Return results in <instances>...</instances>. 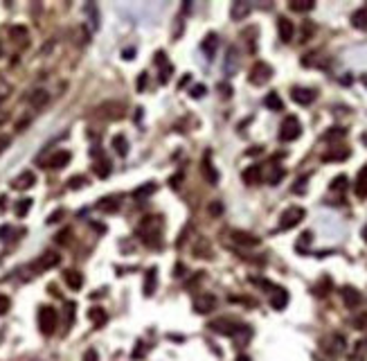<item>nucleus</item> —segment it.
<instances>
[{
	"mask_svg": "<svg viewBox=\"0 0 367 361\" xmlns=\"http://www.w3.org/2000/svg\"><path fill=\"white\" fill-rule=\"evenodd\" d=\"M284 167H280V165H270V174H268V183L270 185H277L282 179H284Z\"/></svg>",
	"mask_w": 367,
	"mask_h": 361,
	"instance_id": "nucleus-28",
	"label": "nucleus"
},
{
	"mask_svg": "<svg viewBox=\"0 0 367 361\" xmlns=\"http://www.w3.org/2000/svg\"><path fill=\"white\" fill-rule=\"evenodd\" d=\"M156 285H158V269L151 267L144 275V296H153L156 292Z\"/></svg>",
	"mask_w": 367,
	"mask_h": 361,
	"instance_id": "nucleus-18",
	"label": "nucleus"
},
{
	"mask_svg": "<svg viewBox=\"0 0 367 361\" xmlns=\"http://www.w3.org/2000/svg\"><path fill=\"white\" fill-rule=\"evenodd\" d=\"M59 262H61V257H59L57 253H52V250H47V253H43V255L32 264V269H34V271H47V269L57 267Z\"/></svg>",
	"mask_w": 367,
	"mask_h": 361,
	"instance_id": "nucleus-7",
	"label": "nucleus"
},
{
	"mask_svg": "<svg viewBox=\"0 0 367 361\" xmlns=\"http://www.w3.org/2000/svg\"><path fill=\"white\" fill-rule=\"evenodd\" d=\"M57 323H59V314L54 307H41L39 309V327H41L43 334H52L57 330Z\"/></svg>",
	"mask_w": 367,
	"mask_h": 361,
	"instance_id": "nucleus-4",
	"label": "nucleus"
},
{
	"mask_svg": "<svg viewBox=\"0 0 367 361\" xmlns=\"http://www.w3.org/2000/svg\"><path fill=\"white\" fill-rule=\"evenodd\" d=\"M68 235H70V230H63V233H59V235H57V242H59V244H65V242H68Z\"/></svg>",
	"mask_w": 367,
	"mask_h": 361,
	"instance_id": "nucleus-49",
	"label": "nucleus"
},
{
	"mask_svg": "<svg viewBox=\"0 0 367 361\" xmlns=\"http://www.w3.org/2000/svg\"><path fill=\"white\" fill-rule=\"evenodd\" d=\"M133 54H135V50H133V47H128V50H124V59H133Z\"/></svg>",
	"mask_w": 367,
	"mask_h": 361,
	"instance_id": "nucleus-55",
	"label": "nucleus"
},
{
	"mask_svg": "<svg viewBox=\"0 0 367 361\" xmlns=\"http://www.w3.org/2000/svg\"><path fill=\"white\" fill-rule=\"evenodd\" d=\"M113 149H115L120 156H126V154H128V142H126V138H124L122 134L113 138Z\"/></svg>",
	"mask_w": 367,
	"mask_h": 361,
	"instance_id": "nucleus-27",
	"label": "nucleus"
},
{
	"mask_svg": "<svg viewBox=\"0 0 367 361\" xmlns=\"http://www.w3.org/2000/svg\"><path fill=\"white\" fill-rule=\"evenodd\" d=\"M34 180H36V176L32 174V172H23L20 176H16V179H14L12 185L16 187V190H27V187L34 185Z\"/></svg>",
	"mask_w": 367,
	"mask_h": 361,
	"instance_id": "nucleus-22",
	"label": "nucleus"
},
{
	"mask_svg": "<svg viewBox=\"0 0 367 361\" xmlns=\"http://www.w3.org/2000/svg\"><path fill=\"white\" fill-rule=\"evenodd\" d=\"M227 57H230V59H225V72H227V75H232L234 68H237V50L230 47V50H227Z\"/></svg>",
	"mask_w": 367,
	"mask_h": 361,
	"instance_id": "nucleus-32",
	"label": "nucleus"
},
{
	"mask_svg": "<svg viewBox=\"0 0 367 361\" xmlns=\"http://www.w3.org/2000/svg\"><path fill=\"white\" fill-rule=\"evenodd\" d=\"M351 25H354L356 29H363V32L367 29V5H363L361 9H356V12L351 14Z\"/></svg>",
	"mask_w": 367,
	"mask_h": 361,
	"instance_id": "nucleus-20",
	"label": "nucleus"
},
{
	"mask_svg": "<svg viewBox=\"0 0 367 361\" xmlns=\"http://www.w3.org/2000/svg\"><path fill=\"white\" fill-rule=\"evenodd\" d=\"M61 217H63V210H57V212H52V215H50V219H47V224H54V222H59Z\"/></svg>",
	"mask_w": 367,
	"mask_h": 361,
	"instance_id": "nucleus-47",
	"label": "nucleus"
},
{
	"mask_svg": "<svg viewBox=\"0 0 367 361\" xmlns=\"http://www.w3.org/2000/svg\"><path fill=\"white\" fill-rule=\"evenodd\" d=\"M70 158H72V154H70V152L61 149V152H57V154H52V156H50V160H47V167L61 169V167H65V165L70 163Z\"/></svg>",
	"mask_w": 367,
	"mask_h": 361,
	"instance_id": "nucleus-14",
	"label": "nucleus"
},
{
	"mask_svg": "<svg viewBox=\"0 0 367 361\" xmlns=\"http://www.w3.org/2000/svg\"><path fill=\"white\" fill-rule=\"evenodd\" d=\"M329 187H331V190H345V187H347V176H336V179H333L331 180V185H329Z\"/></svg>",
	"mask_w": 367,
	"mask_h": 361,
	"instance_id": "nucleus-39",
	"label": "nucleus"
},
{
	"mask_svg": "<svg viewBox=\"0 0 367 361\" xmlns=\"http://www.w3.org/2000/svg\"><path fill=\"white\" fill-rule=\"evenodd\" d=\"M264 104L268 106L270 111H284V102H282V97L277 93H268V95H266Z\"/></svg>",
	"mask_w": 367,
	"mask_h": 361,
	"instance_id": "nucleus-26",
	"label": "nucleus"
},
{
	"mask_svg": "<svg viewBox=\"0 0 367 361\" xmlns=\"http://www.w3.org/2000/svg\"><path fill=\"white\" fill-rule=\"evenodd\" d=\"M365 323H367V314H365V316H361V318H356V320H354V325L358 327V330H361V327H365Z\"/></svg>",
	"mask_w": 367,
	"mask_h": 361,
	"instance_id": "nucleus-52",
	"label": "nucleus"
},
{
	"mask_svg": "<svg viewBox=\"0 0 367 361\" xmlns=\"http://www.w3.org/2000/svg\"><path fill=\"white\" fill-rule=\"evenodd\" d=\"M181 180H183V174H176V176H171V179H169V185L178 187V185H181Z\"/></svg>",
	"mask_w": 367,
	"mask_h": 361,
	"instance_id": "nucleus-48",
	"label": "nucleus"
},
{
	"mask_svg": "<svg viewBox=\"0 0 367 361\" xmlns=\"http://www.w3.org/2000/svg\"><path fill=\"white\" fill-rule=\"evenodd\" d=\"M354 192L358 194L361 199L367 197V165L358 172V176H356V185H354Z\"/></svg>",
	"mask_w": 367,
	"mask_h": 361,
	"instance_id": "nucleus-19",
	"label": "nucleus"
},
{
	"mask_svg": "<svg viewBox=\"0 0 367 361\" xmlns=\"http://www.w3.org/2000/svg\"><path fill=\"white\" fill-rule=\"evenodd\" d=\"M138 345H140V348L133 350V359H138V357H144V348H142L144 343H138Z\"/></svg>",
	"mask_w": 367,
	"mask_h": 361,
	"instance_id": "nucleus-53",
	"label": "nucleus"
},
{
	"mask_svg": "<svg viewBox=\"0 0 367 361\" xmlns=\"http://www.w3.org/2000/svg\"><path fill=\"white\" fill-rule=\"evenodd\" d=\"M176 278H183V275H185V267H183V264L181 262H178V264H176Z\"/></svg>",
	"mask_w": 367,
	"mask_h": 361,
	"instance_id": "nucleus-54",
	"label": "nucleus"
},
{
	"mask_svg": "<svg viewBox=\"0 0 367 361\" xmlns=\"http://www.w3.org/2000/svg\"><path fill=\"white\" fill-rule=\"evenodd\" d=\"M0 57H2V45H0Z\"/></svg>",
	"mask_w": 367,
	"mask_h": 361,
	"instance_id": "nucleus-59",
	"label": "nucleus"
},
{
	"mask_svg": "<svg viewBox=\"0 0 367 361\" xmlns=\"http://www.w3.org/2000/svg\"><path fill=\"white\" fill-rule=\"evenodd\" d=\"M95 174H97L99 179H106V176L111 174V163H108V160H99V163L95 165Z\"/></svg>",
	"mask_w": 367,
	"mask_h": 361,
	"instance_id": "nucleus-34",
	"label": "nucleus"
},
{
	"mask_svg": "<svg viewBox=\"0 0 367 361\" xmlns=\"http://www.w3.org/2000/svg\"><path fill=\"white\" fill-rule=\"evenodd\" d=\"M9 305H12V303H9V298L0 293V316H2V314H7V309H9Z\"/></svg>",
	"mask_w": 367,
	"mask_h": 361,
	"instance_id": "nucleus-43",
	"label": "nucleus"
},
{
	"mask_svg": "<svg viewBox=\"0 0 367 361\" xmlns=\"http://www.w3.org/2000/svg\"><path fill=\"white\" fill-rule=\"evenodd\" d=\"M138 235L149 248L160 246V219L158 217H144L138 226Z\"/></svg>",
	"mask_w": 367,
	"mask_h": 361,
	"instance_id": "nucleus-1",
	"label": "nucleus"
},
{
	"mask_svg": "<svg viewBox=\"0 0 367 361\" xmlns=\"http://www.w3.org/2000/svg\"><path fill=\"white\" fill-rule=\"evenodd\" d=\"M232 242H237L241 246H257L259 244V237H255L250 233H244V230H232Z\"/></svg>",
	"mask_w": 367,
	"mask_h": 361,
	"instance_id": "nucleus-17",
	"label": "nucleus"
},
{
	"mask_svg": "<svg viewBox=\"0 0 367 361\" xmlns=\"http://www.w3.org/2000/svg\"><path fill=\"white\" fill-rule=\"evenodd\" d=\"M361 82H363V84H365V88H367V72H365V75H363V77H361Z\"/></svg>",
	"mask_w": 367,
	"mask_h": 361,
	"instance_id": "nucleus-57",
	"label": "nucleus"
},
{
	"mask_svg": "<svg viewBox=\"0 0 367 361\" xmlns=\"http://www.w3.org/2000/svg\"><path fill=\"white\" fill-rule=\"evenodd\" d=\"M86 14L88 16H90V21H93V29H97V7L93 5V2H90V5H86Z\"/></svg>",
	"mask_w": 367,
	"mask_h": 361,
	"instance_id": "nucleus-40",
	"label": "nucleus"
},
{
	"mask_svg": "<svg viewBox=\"0 0 367 361\" xmlns=\"http://www.w3.org/2000/svg\"><path fill=\"white\" fill-rule=\"evenodd\" d=\"M329 289H331V278H322L320 282L315 285V293H318V296H326Z\"/></svg>",
	"mask_w": 367,
	"mask_h": 361,
	"instance_id": "nucleus-35",
	"label": "nucleus"
},
{
	"mask_svg": "<svg viewBox=\"0 0 367 361\" xmlns=\"http://www.w3.org/2000/svg\"><path fill=\"white\" fill-rule=\"evenodd\" d=\"M300 135H302V124H300V120H297L295 115H288L280 127V140L282 142H293V140H297Z\"/></svg>",
	"mask_w": 367,
	"mask_h": 361,
	"instance_id": "nucleus-2",
	"label": "nucleus"
},
{
	"mask_svg": "<svg viewBox=\"0 0 367 361\" xmlns=\"http://www.w3.org/2000/svg\"><path fill=\"white\" fill-rule=\"evenodd\" d=\"M97 208L102 210V212H115V210H120V199L117 197H106L102 199L97 203Z\"/></svg>",
	"mask_w": 367,
	"mask_h": 361,
	"instance_id": "nucleus-24",
	"label": "nucleus"
},
{
	"mask_svg": "<svg viewBox=\"0 0 367 361\" xmlns=\"http://www.w3.org/2000/svg\"><path fill=\"white\" fill-rule=\"evenodd\" d=\"M340 296H343V303L347 309H356L358 305H361V292L354 289V287H343Z\"/></svg>",
	"mask_w": 367,
	"mask_h": 361,
	"instance_id": "nucleus-9",
	"label": "nucleus"
},
{
	"mask_svg": "<svg viewBox=\"0 0 367 361\" xmlns=\"http://www.w3.org/2000/svg\"><path fill=\"white\" fill-rule=\"evenodd\" d=\"M248 14H250V5H248V2H234L232 9H230L232 21H244Z\"/></svg>",
	"mask_w": 367,
	"mask_h": 361,
	"instance_id": "nucleus-23",
	"label": "nucleus"
},
{
	"mask_svg": "<svg viewBox=\"0 0 367 361\" xmlns=\"http://www.w3.org/2000/svg\"><path fill=\"white\" fill-rule=\"evenodd\" d=\"M88 316H90V320H93L97 327H102L106 323V312L104 309H99V307H93L90 312H88Z\"/></svg>",
	"mask_w": 367,
	"mask_h": 361,
	"instance_id": "nucleus-29",
	"label": "nucleus"
},
{
	"mask_svg": "<svg viewBox=\"0 0 367 361\" xmlns=\"http://www.w3.org/2000/svg\"><path fill=\"white\" fill-rule=\"evenodd\" d=\"M83 361H99V357H97V350H86V352H83Z\"/></svg>",
	"mask_w": 367,
	"mask_h": 361,
	"instance_id": "nucleus-44",
	"label": "nucleus"
},
{
	"mask_svg": "<svg viewBox=\"0 0 367 361\" xmlns=\"http://www.w3.org/2000/svg\"><path fill=\"white\" fill-rule=\"evenodd\" d=\"M363 239H365V242H367V226L363 228Z\"/></svg>",
	"mask_w": 367,
	"mask_h": 361,
	"instance_id": "nucleus-58",
	"label": "nucleus"
},
{
	"mask_svg": "<svg viewBox=\"0 0 367 361\" xmlns=\"http://www.w3.org/2000/svg\"><path fill=\"white\" fill-rule=\"evenodd\" d=\"M214 307H216V298L212 293H203V296H198L194 300V309H196L198 314H210Z\"/></svg>",
	"mask_w": 367,
	"mask_h": 361,
	"instance_id": "nucleus-8",
	"label": "nucleus"
},
{
	"mask_svg": "<svg viewBox=\"0 0 367 361\" xmlns=\"http://www.w3.org/2000/svg\"><path fill=\"white\" fill-rule=\"evenodd\" d=\"M270 77H273V68L268 64H264V61H257L250 70V84L255 86H264V84L268 82Z\"/></svg>",
	"mask_w": 367,
	"mask_h": 361,
	"instance_id": "nucleus-5",
	"label": "nucleus"
},
{
	"mask_svg": "<svg viewBox=\"0 0 367 361\" xmlns=\"http://www.w3.org/2000/svg\"><path fill=\"white\" fill-rule=\"evenodd\" d=\"M156 192V183H144V185H140L138 190L133 192V197L135 199H146L149 194H153Z\"/></svg>",
	"mask_w": 367,
	"mask_h": 361,
	"instance_id": "nucleus-30",
	"label": "nucleus"
},
{
	"mask_svg": "<svg viewBox=\"0 0 367 361\" xmlns=\"http://www.w3.org/2000/svg\"><path fill=\"white\" fill-rule=\"evenodd\" d=\"M349 156V149H340V152H331V154H325L322 160H343V158Z\"/></svg>",
	"mask_w": 367,
	"mask_h": 361,
	"instance_id": "nucleus-37",
	"label": "nucleus"
},
{
	"mask_svg": "<svg viewBox=\"0 0 367 361\" xmlns=\"http://www.w3.org/2000/svg\"><path fill=\"white\" fill-rule=\"evenodd\" d=\"M47 99H50L47 90H34V93L29 95V104L34 106V109H41V106L47 104Z\"/></svg>",
	"mask_w": 367,
	"mask_h": 361,
	"instance_id": "nucleus-25",
	"label": "nucleus"
},
{
	"mask_svg": "<svg viewBox=\"0 0 367 361\" xmlns=\"http://www.w3.org/2000/svg\"><path fill=\"white\" fill-rule=\"evenodd\" d=\"M216 45H219V36H216L214 32L205 36V41L201 43V47H203V52L207 54V59H214V54H216Z\"/></svg>",
	"mask_w": 367,
	"mask_h": 361,
	"instance_id": "nucleus-21",
	"label": "nucleus"
},
{
	"mask_svg": "<svg viewBox=\"0 0 367 361\" xmlns=\"http://www.w3.org/2000/svg\"><path fill=\"white\" fill-rule=\"evenodd\" d=\"M171 72H174V66L167 61V64L160 66V84H167L171 79Z\"/></svg>",
	"mask_w": 367,
	"mask_h": 361,
	"instance_id": "nucleus-36",
	"label": "nucleus"
},
{
	"mask_svg": "<svg viewBox=\"0 0 367 361\" xmlns=\"http://www.w3.org/2000/svg\"><path fill=\"white\" fill-rule=\"evenodd\" d=\"M210 327L214 330V332H219V334H227V337H234V334L239 332V327H241V325H237L234 320L219 318V320H212Z\"/></svg>",
	"mask_w": 367,
	"mask_h": 361,
	"instance_id": "nucleus-6",
	"label": "nucleus"
},
{
	"mask_svg": "<svg viewBox=\"0 0 367 361\" xmlns=\"http://www.w3.org/2000/svg\"><path fill=\"white\" fill-rule=\"evenodd\" d=\"M210 212H212V215H221V212H223V205L219 203V201H214V203L210 205Z\"/></svg>",
	"mask_w": 367,
	"mask_h": 361,
	"instance_id": "nucleus-46",
	"label": "nucleus"
},
{
	"mask_svg": "<svg viewBox=\"0 0 367 361\" xmlns=\"http://www.w3.org/2000/svg\"><path fill=\"white\" fill-rule=\"evenodd\" d=\"M203 176L207 179L210 185H216V183H219V172H216L214 165H212L210 154H205V158H203Z\"/></svg>",
	"mask_w": 367,
	"mask_h": 361,
	"instance_id": "nucleus-16",
	"label": "nucleus"
},
{
	"mask_svg": "<svg viewBox=\"0 0 367 361\" xmlns=\"http://www.w3.org/2000/svg\"><path fill=\"white\" fill-rule=\"evenodd\" d=\"M63 280H65V285L70 287L72 292H79L83 287V273H79V271H75V269H68L63 273Z\"/></svg>",
	"mask_w": 367,
	"mask_h": 361,
	"instance_id": "nucleus-13",
	"label": "nucleus"
},
{
	"mask_svg": "<svg viewBox=\"0 0 367 361\" xmlns=\"http://www.w3.org/2000/svg\"><path fill=\"white\" fill-rule=\"evenodd\" d=\"M144 86H146V72H142L140 79H138V90H144Z\"/></svg>",
	"mask_w": 367,
	"mask_h": 361,
	"instance_id": "nucleus-50",
	"label": "nucleus"
},
{
	"mask_svg": "<svg viewBox=\"0 0 367 361\" xmlns=\"http://www.w3.org/2000/svg\"><path fill=\"white\" fill-rule=\"evenodd\" d=\"M291 9L293 12H311L313 0H295V2H291Z\"/></svg>",
	"mask_w": 367,
	"mask_h": 361,
	"instance_id": "nucleus-33",
	"label": "nucleus"
},
{
	"mask_svg": "<svg viewBox=\"0 0 367 361\" xmlns=\"http://www.w3.org/2000/svg\"><path fill=\"white\" fill-rule=\"evenodd\" d=\"M25 34H27L25 27H12V36H25Z\"/></svg>",
	"mask_w": 367,
	"mask_h": 361,
	"instance_id": "nucleus-51",
	"label": "nucleus"
},
{
	"mask_svg": "<svg viewBox=\"0 0 367 361\" xmlns=\"http://www.w3.org/2000/svg\"><path fill=\"white\" fill-rule=\"evenodd\" d=\"M88 180H86V176H72L70 180H68V185H70V190H79V187H83L86 185Z\"/></svg>",
	"mask_w": 367,
	"mask_h": 361,
	"instance_id": "nucleus-38",
	"label": "nucleus"
},
{
	"mask_svg": "<svg viewBox=\"0 0 367 361\" xmlns=\"http://www.w3.org/2000/svg\"><path fill=\"white\" fill-rule=\"evenodd\" d=\"M286 305H288V292L282 289V287H275L273 292H270V307L277 309V312H282Z\"/></svg>",
	"mask_w": 367,
	"mask_h": 361,
	"instance_id": "nucleus-11",
	"label": "nucleus"
},
{
	"mask_svg": "<svg viewBox=\"0 0 367 361\" xmlns=\"http://www.w3.org/2000/svg\"><path fill=\"white\" fill-rule=\"evenodd\" d=\"M237 361H250V357H245V355H239V357H237Z\"/></svg>",
	"mask_w": 367,
	"mask_h": 361,
	"instance_id": "nucleus-56",
	"label": "nucleus"
},
{
	"mask_svg": "<svg viewBox=\"0 0 367 361\" xmlns=\"http://www.w3.org/2000/svg\"><path fill=\"white\" fill-rule=\"evenodd\" d=\"M304 244H311V233H304L302 239L297 242V248H304Z\"/></svg>",
	"mask_w": 367,
	"mask_h": 361,
	"instance_id": "nucleus-45",
	"label": "nucleus"
},
{
	"mask_svg": "<svg viewBox=\"0 0 367 361\" xmlns=\"http://www.w3.org/2000/svg\"><path fill=\"white\" fill-rule=\"evenodd\" d=\"M304 217H306V210L300 208V205H291L288 210H284L280 217V230H291L295 228L297 224L302 222Z\"/></svg>",
	"mask_w": 367,
	"mask_h": 361,
	"instance_id": "nucleus-3",
	"label": "nucleus"
},
{
	"mask_svg": "<svg viewBox=\"0 0 367 361\" xmlns=\"http://www.w3.org/2000/svg\"><path fill=\"white\" fill-rule=\"evenodd\" d=\"M241 179H244V183H248V185H257V183L262 180V167H259V165H250V167H245L244 174H241Z\"/></svg>",
	"mask_w": 367,
	"mask_h": 361,
	"instance_id": "nucleus-15",
	"label": "nucleus"
},
{
	"mask_svg": "<svg viewBox=\"0 0 367 361\" xmlns=\"http://www.w3.org/2000/svg\"><path fill=\"white\" fill-rule=\"evenodd\" d=\"M189 95H192V97H194V99H198V97H203V95H205V86H203V84H198V86H194V88H192V90H189Z\"/></svg>",
	"mask_w": 367,
	"mask_h": 361,
	"instance_id": "nucleus-42",
	"label": "nucleus"
},
{
	"mask_svg": "<svg viewBox=\"0 0 367 361\" xmlns=\"http://www.w3.org/2000/svg\"><path fill=\"white\" fill-rule=\"evenodd\" d=\"M291 97H293V102H297L300 106H309L315 99V90H311V88H293Z\"/></svg>",
	"mask_w": 367,
	"mask_h": 361,
	"instance_id": "nucleus-12",
	"label": "nucleus"
},
{
	"mask_svg": "<svg viewBox=\"0 0 367 361\" xmlns=\"http://www.w3.org/2000/svg\"><path fill=\"white\" fill-rule=\"evenodd\" d=\"M277 32H280V39L284 43L293 41V34H295V27H293V21H288L286 16L277 18Z\"/></svg>",
	"mask_w": 367,
	"mask_h": 361,
	"instance_id": "nucleus-10",
	"label": "nucleus"
},
{
	"mask_svg": "<svg viewBox=\"0 0 367 361\" xmlns=\"http://www.w3.org/2000/svg\"><path fill=\"white\" fill-rule=\"evenodd\" d=\"M343 135H345V129H340V127H331V131H326V134H325V140L343 138Z\"/></svg>",
	"mask_w": 367,
	"mask_h": 361,
	"instance_id": "nucleus-41",
	"label": "nucleus"
},
{
	"mask_svg": "<svg viewBox=\"0 0 367 361\" xmlns=\"http://www.w3.org/2000/svg\"><path fill=\"white\" fill-rule=\"evenodd\" d=\"M29 208H32V199H20L16 208H14V212H16V217H25L29 212Z\"/></svg>",
	"mask_w": 367,
	"mask_h": 361,
	"instance_id": "nucleus-31",
	"label": "nucleus"
}]
</instances>
